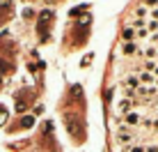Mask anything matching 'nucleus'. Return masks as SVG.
I'll return each instance as SVG.
<instances>
[{
	"instance_id": "6ab92c4d",
	"label": "nucleus",
	"mask_w": 158,
	"mask_h": 152,
	"mask_svg": "<svg viewBox=\"0 0 158 152\" xmlns=\"http://www.w3.org/2000/svg\"><path fill=\"white\" fill-rule=\"evenodd\" d=\"M131 152H144V148H140V145H131Z\"/></svg>"
},
{
	"instance_id": "f03ea898",
	"label": "nucleus",
	"mask_w": 158,
	"mask_h": 152,
	"mask_svg": "<svg viewBox=\"0 0 158 152\" xmlns=\"http://www.w3.org/2000/svg\"><path fill=\"white\" fill-rule=\"evenodd\" d=\"M48 23H53V14L51 12H41L39 23H37V32H39V37L44 42L48 39Z\"/></svg>"
},
{
	"instance_id": "4be33fe9",
	"label": "nucleus",
	"mask_w": 158,
	"mask_h": 152,
	"mask_svg": "<svg viewBox=\"0 0 158 152\" xmlns=\"http://www.w3.org/2000/svg\"><path fill=\"white\" fill-rule=\"evenodd\" d=\"M154 83H156V88H158V78H156V81H154Z\"/></svg>"
},
{
	"instance_id": "0eeeda50",
	"label": "nucleus",
	"mask_w": 158,
	"mask_h": 152,
	"mask_svg": "<svg viewBox=\"0 0 158 152\" xmlns=\"http://www.w3.org/2000/svg\"><path fill=\"white\" fill-rule=\"evenodd\" d=\"M138 78L142 81V85H144V83H154L156 76H154V74H149V72H142V74H138Z\"/></svg>"
},
{
	"instance_id": "7ed1b4c3",
	"label": "nucleus",
	"mask_w": 158,
	"mask_h": 152,
	"mask_svg": "<svg viewBox=\"0 0 158 152\" xmlns=\"http://www.w3.org/2000/svg\"><path fill=\"white\" fill-rule=\"evenodd\" d=\"M117 141L122 145H128L131 141H133V134H131V129L128 127H122V132H117Z\"/></svg>"
},
{
	"instance_id": "a211bd4d",
	"label": "nucleus",
	"mask_w": 158,
	"mask_h": 152,
	"mask_svg": "<svg viewBox=\"0 0 158 152\" xmlns=\"http://www.w3.org/2000/svg\"><path fill=\"white\" fill-rule=\"evenodd\" d=\"M142 127L144 129H151V127H154V122H151V120H142Z\"/></svg>"
},
{
	"instance_id": "412c9836",
	"label": "nucleus",
	"mask_w": 158,
	"mask_h": 152,
	"mask_svg": "<svg viewBox=\"0 0 158 152\" xmlns=\"http://www.w3.org/2000/svg\"><path fill=\"white\" fill-rule=\"evenodd\" d=\"M144 152H158L156 145H149V148H144Z\"/></svg>"
},
{
	"instance_id": "5701e85b",
	"label": "nucleus",
	"mask_w": 158,
	"mask_h": 152,
	"mask_svg": "<svg viewBox=\"0 0 158 152\" xmlns=\"http://www.w3.org/2000/svg\"><path fill=\"white\" fill-rule=\"evenodd\" d=\"M0 83H2V76H0Z\"/></svg>"
},
{
	"instance_id": "ddd939ff",
	"label": "nucleus",
	"mask_w": 158,
	"mask_h": 152,
	"mask_svg": "<svg viewBox=\"0 0 158 152\" xmlns=\"http://www.w3.org/2000/svg\"><path fill=\"white\" fill-rule=\"evenodd\" d=\"M144 25H147L144 19H133V25H131V28H138L140 30V28H144Z\"/></svg>"
},
{
	"instance_id": "f8f14e48",
	"label": "nucleus",
	"mask_w": 158,
	"mask_h": 152,
	"mask_svg": "<svg viewBox=\"0 0 158 152\" xmlns=\"http://www.w3.org/2000/svg\"><path fill=\"white\" fill-rule=\"evenodd\" d=\"M7 72H12V65L5 62V60H0V74H7Z\"/></svg>"
},
{
	"instance_id": "20e7f679",
	"label": "nucleus",
	"mask_w": 158,
	"mask_h": 152,
	"mask_svg": "<svg viewBox=\"0 0 158 152\" xmlns=\"http://www.w3.org/2000/svg\"><path fill=\"white\" fill-rule=\"evenodd\" d=\"M131 106H133V101H131V99H122V101H119V106H117V111L122 113V115H128Z\"/></svg>"
},
{
	"instance_id": "39448f33",
	"label": "nucleus",
	"mask_w": 158,
	"mask_h": 152,
	"mask_svg": "<svg viewBox=\"0 0 158 152\" xmlns=\"http://www.w3.org/2000/svg\"><path fill=\"white\" fill-rule=\"evenodd\" d=\"M122 51H124V56H135V53H138V46H135L133 42H126V44H122Z\"/></svg>"
},
{
	"instance_id": "4468645a",
	"label": "nucleus",
	"mask_w": 158,
	"mask_h": 152,
	"mask_svg": "<svg viewBox=\"0 0 158 152\" xmlns=\"http://www.w3.org/2000/svg\"><path fill=\"white\" fill-rule=\"evenodd\" d=\"M135 37H140V39H147V37H149V30H147V28H140L138 32H135Z\"/></svg>"
},
{
	"instance_id": "9b49d317",
	"label": "nucleus",
	"mask_w": 158,
	"mask_h": 152,
	"mask_svg": "<svg viewBox=\"0 0 158 152\" xmlns=\"http://www.w3.org/2000/svg\"><path fill=\"white\" fill-rule=\"evenodd\" d=\"M32 124H35V118L32 115H25L23 120H21V127H32Z\"/></svg>"
},
{
	"instance_id": "9d476101",
	"label": "nucleus",
	"mask_w": 158,
	"mask_h": 152,
	"mask_svg": "<svg viewBox=\"0 0 158 152\" xmlns=\"http://www.w3.org/2000/svg\"><path fill=\"white\" fill-rule=\"evenodd\" d=\"M7 118H9V111H7L5 106H0V124L7 122Z\"/></svg>"
},
{
	"instance_id": "6e6552de",
	"label": "nucleus",
	"mask_w": 158,
	"mask_h": 152,
	"mask_svg": "<svg viewBox=\"0 0 158 152\" xmlns=\"http://www.w3.org/2000/svg\"><path fill=\"white\" fill-rule=\"evenodd\" d=\"M135 14H138V19H147V16H149V9H147L144 5H140V7L135 9Z\"/></svg>"
},
{
	"instance_id": "423d86ee",
	"label": "nucleus",
	"mask_w": 158,
	"mask_h": 152,
	"mask_svg": "<svg viewBox=\"0 0 158 152\" xmlns=\"http://www.w3.org/2000/svg\"><path fill=\"white\" fill-rule=\"evenodd\" d=\"M122 39H124V44H126V42H133V39H135V30L131 28V25L122 30Z\"/></svg>"
},
{
	"instance_id": "1a4fd4ad",
	"label": "nucleus",
	"mask_w": 158,
	"mask_h": 152,
	"mask_svg": "<svg viewBox=\"0 0 158 152\" xmlns=\"http://www.w3.org/2000/svg\"><path fill=\"white\" fill-rule=\"evenodd\" d=\"M138 120H140V115H138V113H133V111L126 115V122H128V124H138Z\"/></svg>"
},
{
	"instance_id": "f3484780",
	"label": "nucleus",
	"mask_w": 158,
	"mask_h": 152,
	"mask_svg": "<svg viewBox=\"0 0 158 152\" xmlns=\"http://www.w3.org/2000/svg\"><path fill=\"white\" fill-rule=\"evenodd\" d=\"M23 16H25V19H32V16H35V12L28 7V9H23Z\"/></svg>"
},
{
	"instance_id": "f257e3e1",
	"label": "nucleus",
	"mask_w": 158,
	"mask_h": 152,
	"mask_svg": "<svg viewBox=\"0 0 158 152\" xmlns=\"http://www.w3.org/2000/svg\"><path fill=\"white\" fill-rule=\"evenodd\" d=\"M64 122H67L69 132H71L76 138H78V141H83V122H80L78 118L71 115V113H64Z\"/></svg>"
},
{
	"instance_id": "aec40b11",
	"label": "nucleus",
	"mask_w": 158,
	"mask_h": 152,
	"mask_svg": "<svg viewBox=\"0 0 158 152\" xmlns=\"http://www.w3.org/2000/svg\"><path fill=\"white\" fill-rule=\"evenodd\" d=\"M151 19H154V21H158V7H154V9H151Z\"/></svg>"
},
{
	"instance_id": "dca6fc26",
	"label": "nucleus",
	"mask_w": 158,
	"mask_h": 152,
	"mask_svg": "<svg viewBox=\"0 0 158 152\" xmlns=\"http://www.w3.org/2000/svg\"><path fill=\"white\" fill-rule=\"evenodd\" d=\"M144 7H158V0H142Z\"/></svg>"
},
{
	"instance_id": "2eb2a0df",
	"label": "nucleus",
	"mask_w": 158,
	"mask_h": 152,
	"mask_svg": "<svg viewBox=\"0 0 158 152\" xmlns=\"http://www.w3.org/2000/svg\"><path fill=\"white\" fill-rule=\"evenodd\" d=\"M14 0H0V9H12Z\"/></svg>"
}]
</instances>
